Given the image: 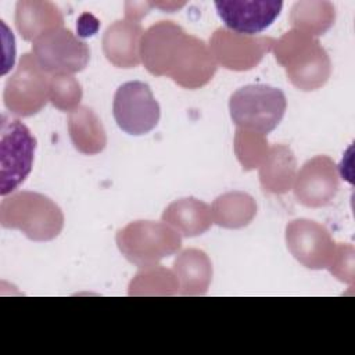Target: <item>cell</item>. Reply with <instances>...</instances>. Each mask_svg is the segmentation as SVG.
Returning a JSON list of instances; mask_svg holds the SVG:
<instances>
[{
    "label": "cell",
    "mask_w": 355,
    "mask_h": 355,
    "mask_svg": "<svg viewBox=\"0 0 355 355\" xmlns=\"http://www.w3.org/2000/svg\"><path fill=\"white\" fill-rule=\"evenodd\" d=\"M0 223L4 229L21 230L33 241H47L60 234L64 215L49 197L33 191H18L1 200Z\"/></svg>",
    "instance_id": "1"
},
{
    "label": "cell",
    "mask_w": 355,
    "mask_h": 355,
    "mask_svg": "<svg viewBox=\"0 0 355 355\" xmlns=\"http://www.w3.org/2000/svg\"><path fill=\"white\" fill-rule=\"evenodd\" d=\"M276 61L286 68L290 82L301 90L323 86L330 75V60L312 36L290 29L273 44Z\"/></svg>",
    "instance_id": "2"
},
{
    "label": "cell",
    "mask_w": 355,
    "mask_h": 355,
    "mask_svg": "<svg viewBox=\"0 0 355 355\" xmlns=\"http://www.w3.org/2000/svg\"><path fill=\"white\" fill-rule=\"evenodd\" d=\"M287 101L273 86L255 83L237 89L229 100V111L237 129L261 136L270 133L283 119Z\"/></svg>",
    "instance_id": "3"
},
{
    "label": "cell",
    "mask_w": 355,
    "mask_h": 355,
    "mask_svg": "<svg viewBox=\"0 0 355 355\" xmlns=\"http://www.w3.org/2000/svg\"><path fill=\"white\" fill-rule=\"evenodd\" d=\"M116 244L128 261L147 268L178 252L182 237L165 222L137 220L118 230Z\"/></svg>",
    "instance_id": "4"
},
{
    "label": "cell",
    "mask_w": 355,
    "mask_h": 355,
    "mask_svg": "<svg viewBox=\"0 0 355 355\" xmlns=\"http://www.w3.org/2000/svg\"><path fill=\"white\" fill-rule=\"evenodd\" d=\"M36 139L19 119L1 116L0 129V194L15 191L32 171Z\"/></svg>",
    "instance_id": "5"
},
{
    "label": "cell",
    "mask_w": 355,
    "mask_h": 355,
    "mask_svg": "<svg viewBox=\"0 0 355 355\" xmlns=\"http://www.w3.org/2000/svg\"><path fill=\"white\" fill-rule=\"evenodd\" d=\"M32 55L43 72L51 76H62L85 69L90 58V50L69 29L55 28L33 40Z\"/></svg>",
    "instance_id": "6"
},
{
    "label": "cell",
    "mask_w": 355,
    "mask_h": 355,
    "mask_svg": "<svg viewBox=\"0 0 355 355\" xmlns=\"http://www.w3.org/2000/svg\"><path fill=\"white\" fill-rule=\"evenodd\" d=\"M50 78L40 69L33 55L25 53L7 79L3 93L6 108L17 116H32L49 101Z\"/></svg>",
    "instance_id": "7"
},
{
    "label": "cell",
    "mask_w": 355,
    "mask_h": 355,
    "mask_svg": "<svg viewBox=\"0 0 355 355\" xmlns=\"http://www.w3.org/2000/svg\"><path fill=\"white\" fill-rule=\"evenodd\" d=\"M112 114L116 125L123 132L141 136L158 125L161 110L150 86L140 80H132L116 89Z\"/></svg>",
    "instance_id": "8"
},
{
    "label": "cell",
    "mask_w": 355,
    "mask_h": 355,
    "mask_svg": "<svg viewBox=\"0 0 355 355\" xmlns=\"http://www.w3.org/2000/svg\"><path fill=\"white\" fill-rule=\"evenodd\" d=\"M275 39L247 36L218 28L209 40V51L215 62L233 71H247L259 64L263 54L273 49Z\"/></svg>",
    "instance_id": "9"
},
{
    "label": "cell",
    "mask_w": 355,
    "mask_h": 355,
    "mask_svg": "<svg viewBox=\"0 0 355 355\" xmlns=\"http://www.w3.org/2000/svg\"><path fill=\"white\" fill-rule=\"evenodd\" d=\"M286 243L293 257L309 269L327 268L334 255V243L324 226L295 219L286 226Z\"/></svg>",
    "instance_id": "10"
},
{
    "label": "cell",
    "mask_w": 355,
    "mask_h": 355,
    "mask_svg": "<svg viewBox=\"0 0 355 355\" xmlns=\"http://www.w3.org/2000/svg\"><path fill=\"white\" fill-rule=\"evenodd\" d=\"M216 72V62L204 40L184 35L172 57L168 76L179 86L198 89L208 83Z\"/></svg>",
    "instance_id": "11"
},
{
    "label": "cell",
    "mask_w": 355,
    "mask_h": 355,
    "mask_svg": "<svg viewBox=\"0 0 355 355\" xmlns=\"http://www.w3.org/2000/svg\"><path fill=\"white\" fill-rule=\"evenodd\" d=\"M215 7L226 29L240 35L254 36L275 22L282 11L283 1H215Z\"/></svg>",
    "instance_id": "12"
},
{
    "label": "cell",
    "mask_w": 355,
    "mask_h": 355,
    "mask_svg": "<svg viewBox=\"0 0 355 355\" xmlns=\"http://www.w3.org/2000/svg\"><path fill=\"white\" fill-rule=\"evenodd\" d=\"M338 189L336 166L329 157L318 155L306 161L295 176L294 193L306 207H323L330 202Z\"/></svg>",
    "instance_id": "13"
},
{
    "label": "cell",
    "mask_w": 355,
    "mask_h": 355,
    "mask_svg": "<svg viewBox=\"0 0 355 355\" xmlns=\"http://www.w3.org/2000/svg\"><path fill=\"white\" fill-rule=\"evenodd\" d=\"M186 32L172 21H159L144 31L140 40V60L157 76L168 73L173 53Z\"/></svg>",
    "instance_id": "14"
},
{
    "label": "cell",
    "mask_w": 355,
    "mask_h": 355,
    "mask_svg": "<svg viewBox=\"0 0 355 355\" xmlns=\"http://www.w3.org/2000/svg\"><path fill=\"white\" fill-rule=\"evenodd\" d=\"M144 31L140 22L119 19L111 24L103 36V51L107 60L119 68L140 64V40Z\"/></svg>",
    "instance_id": "15"
},
{
    "label": "cell",
    "mask_w": 355,
    "mask_h": 355,
    "mask_svg": "<svg viewBox=\"0 0 355 355\" xmlns=\"http://www.w3.org/2000/svg\"><path fill=\"white\" fill-rule=\"evenodd\" d=\"M64 17L51 1L21 0L15 6V26L24 40H35L47 31L62 28Z\"/></svg>",
    "instance_id": "16"
},
{
    "label": "cell",
    "mask_w": 355,
    "mask_h": 355,
    "mask_svg": "<svg viewBox=\"0 0 355 355\" xmlns=\"http://www.w3.org/2000/svg\"><path fill=\"white\" fill-rule=\"evenodd\" d=\"M162 222L171 225L183 236L194 237L209 229L212 212L208 204L189 197L169 204L162 214Z\"/></svg>",
    "instance_id": "17"
},
{
    "label": "cell",
    "mask_w": 355,
    "mask_h": 355,
    "mask_svg": "<svg viewBox=\"0 0 355 355\" xmlns=\"http://www.w3.org/2000/svg\"><path fill=\"white\" fill-rule=\"evenodd\" d=\"M175 275L183 295L205 294L212 277L211 261L204 251L184 250L173 263Z\"/></svg>",
    "instance_id": "18"
},
{
    "label": "cell",
    "mask_w": 355,
    "mask_h": 355,
    "mask_svg": "<svg viewBox=\"0 0 355 355\" xmlns=\"http://www.w3.org/2000/svg\"><path fill=\"white\" fill-rule=\"evenodd\" d=\"M259 180L263 190L286 193L295 180V158L287 146H273L259 165Z\"/></svg>",
    "instance_id": "19"
},
{
    "label": "cell",
    "mask_w": 355,
    "mask_h": 355,
    "mask_svg": "<svg viewBox=\"0 0 355 355\" xmlns=\"http://www.w3.org/2000/svg\"><path fill=\"white\" fill-rule=\"evenodd\" d=\"M68 130L75 148L83 154H97L103 151L107 144L101 121L87 107H76L71 111Z\"/></svg>",
    "instance_id": "20"
},
{
    "label": "cell",
    "mask_w": 355,
    "mask_h": 355,
    "mask_svg": "<svg viewBox=\"0 0 355 355\" xmlns=\"http://www.w3.org/2000/svg\"><path fill=\"white\" fill-rule=\"evenodd\" d=\"M212 220L227 229L247 226L257 214V204L243 191H230L219 196L212 204Z\"/></svg>",
    "instance_id": "21"
},
{
    "label": "cell",
    "mask_w": 355,
    "mask_h": 355,
    "mask_svg": "<svg viewBox=\"0 0 355 355\" xmlns=\"http://www.w3.org/2000/svg\"><path fill=\"white\" fill-rule=\"evenodd\" d=\"M334 6L323 0L297 1L293 4L290 12L293 29L301 31L312 37L323 35L334 24Z\"/></svg>",
    "instance_id": "22"
},
{
    "label": "cell",
    "mask_w": 355,
    "mask_h": 355,
    "mask_svg": "<svg viewBox=\"0 0 355 355\" xmlns=\"http://www.w3.org/2000/svg\"><path fill=\"white\" fill-rule=\"evenodd\" d=\"M169 270L161 266H147L140 270L129 286L130 295H172L178 291L179 283Z\"/></svg>",
    "instance_id": "23"
},
{
    "label": "cell",
    "mask_w": 355,
    "mask_h": 355,
    "mask_svg": "<svg viewBox=\"0 0 355 355\" xmlns=\"http://www.w3.org/2000/svg\"><path fill=\"white\" fill-rule=\"evenodd\" d=\"M234 150L244 169H254L262 164L268 154V143L263 136L237 129Z\"/></svg>",
    "instance_id": "24"
},
{
    "label": "cell",
    "mask_w": 355,
    "mask_h": 355,
    "mask_svg": "<svg viewBox=\"0 0 355 355\" xmlns=\"http://www.w3.org/2000/svg\"><path fill=\"white\" fill-rule=\"evenodd\" d=\"M82 98V87L72 75L51 76L50 94L51 104L62 111H72L78 107Z\"/></svg>",
    "instance_id": "25"
},
{
    "label": "cell",
    "mask_w": 355,
    "mask_h": 355,
    "mask_svg": "<svg viewBox=\"0 0 355 355\" xmlns=\"http://www.w3.org/2000/svg\"><path fill=\"white\" fill-rule=\"evenodd\" d=\"M153 7V3L148 1H126L125 3V15L126 19L139 22Z\"/></svg>",
    "instance_id": "26"
}]
</instances>
